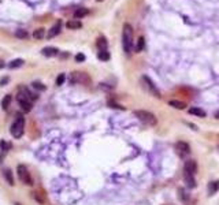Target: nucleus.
Here are the masks:
<instances>
[{
  "label": "nucleus",
  "mask_w": 219,
  "mask_h": 205,
  "mask_svg": "<svg viewBox=\"0 0 219 205\" xmlns=\"http://www.w3.org/2000/svg\"><path fill=\"white\" fill-rule=\"evenodd\" d=\"M32 88H34V89H37V90H45V85H43L41 82H39V81L32 82Z\"/></svg>",
  "instance_id": "nucleus-24"
},
{
  "label": "nucleus",
  "mask_w": 219,
  "mask_h": 205,
  "mask_svg": "<svg viewBox=\"0 0 219 205\" xmlns=\"http://www.w3.org/2000/svg\"><path fill=\"white\" fill-rule=\"evenodd\" d=\"M218 189H219V181H215V182L210 183V186H208V194L210 196H214L215 193L218 192Z\"/></svg>",
  "instance_id": "nucleus-16"
},
{
  "label": "nucleus",
  "mask_w": 219,
  "mask_h": 205,
  "mask_svg": "<svg viewBox=\"0 0 219 205\" xmlns=\"http://www.w3.org/2000/svg\"><path fill=\"white\" fill-rule=\"evenodd\" d=\"M60 29H62V22H60V20H58V22L51 28V30L48 32L47 37H48V39H54L55 36H58V34L60 33Z\"/></svg>",
  "instance_id": "nucleus-9"
},
{
  "label": "nucleus",
  "mask_w": 219,
  "mask_h": 205,
  "mask_svg": "<svg viewBox=\"0 0 219 205\" xmlns=\"http://www.w3.org/2000/svg\"><path fill=\"white\" fill-rule=\"evenodd\" d=\"M97 47H99V49H107V40H106V37H99V40H97Z\"/></svg>",
  "instance_id": "nucleus-22"
},
{
  "label": "nucleus",
  "mask_w": 219,
  "mask_h": 205,
  "mask_svg": "<svg viewBox=\"0 0 219 205\" xmlns=\"http://www.w3.org/2000/svg\"><path fill=\"white\" fill-rule=\"evenodd\" d=\"M11 100H13L11 95H6V96H4V99L2 100V108H3L4 111L7 110V108H8V105L11 104Z\"/></svg>",
  "instance_id": "nucleus-19"
},
{
  "label": "nucleus",
  "mask_w": 219,
  "mask_h": 205,
  "mask_svg": "<svg viewBox=\"0 0 219 205\" xmlns=\"http://www.w3.org/2000/svg\"><path fill=\"white\" fill-rule=\"evenodd\" d=\"M4 177H6V181H7V183L13 186V184H14V178H13V174H11V171H10L8 168L4 170Z\"/></svg>",
  "instance_id": "nucleus-21"
},
{
  "label": "nucleus",
  "mask_w": 219,
  "mask_h": 205,
  "mask_svg": "<svg viewBox=\"0 0 219 205\" xmlns=\"http://www.w3.org/2000/svg\"><path fill=\"white\" fill-rule=\"evenodd\" d=\"M144 44H145L144 37H140L138 41H137V48H136V51H137V52H141L142 49H144Z\"/></svg>",
  "instance_id": "nucleus-23"
},
{
  "label": "nucleus",
  "mask_w": 219,
  "mask_h": 205,
  "mask_svg": "<svg viewBox=\"0 0 219 205\" xmlns=\"http://www.w3.org/2000/svg\"><path fill=\"white\" fill-rule=\"evenodd\" d=\"M84 84L88 85L90 82V78L88 77L85 73H73L71 74V84Z\"/></svg>",
  "instance_id": "nucleus-6"
},
{
  "label": "nucleus",
  "mask_w": 219,
  "mask_h": 205,
  "mask_svg": "<svg viewBox=\"0 0 219 205\" xmlns=\"http://www.w3.org/2000/svg\"><path fill=\"white\" fill-rule=\"evenodd\" d=\"M194 175H191V174H186L185 172V175H183V179H185V182H186V184H188L189 187H196V181H194Z\"/></svg>",
  "instance_id": "nucleus-11"
},
{
  "label": "nucleus",
  "mask_w": 219,
  "mask_h": 205,
  "mask_svg": "<svg viewBox=\"0 0 219 205\" xmlns=\"http://www.w3.org/2000/svg\"><path fill=\"white\" fill-rule=\"evenodd\" d=\"M23 62L22 59H14L13 62H10V64H8V69H11V70H14V69H19L21 66H23Z\"/></svg>",
  "instance_id": "nucleus-17"
},
{
  "label": "nucleus",
  "mask_w": 219,
  "mask_h": 205,
  "mask_svg": "<svg viewBox=\"0 0 219 205\" xmlns=\"http://www.w3.org/2000/svg\"><path fill=\"white\" fill-rule=\"evenodd\" d=\"M189 114L196 115V116H200V118H206V111H203L201 108H197V107L189 108Z\"/></svg>",
  "instance_id": "nucleus-13"
},
{
  "label": "nucleus",
  "mask_w": 219,
  "mask_h": 205,
  "mask_svg": "<svg viewBox=\"0 0 219 205\" xmlns=\"http://www.w3.org/2000/svg\"><path fill=\"white\" fill-rule=\"evenodd\" d=\"M88 14H89L88 8H84V7L77 8V11L74 13V18H75V19H81V18H84V17H86Z\"/></svg>",
  "instance_id": "nucleus-12"
},
{
  "label": "nucleus",
  "mask_w": 219,
  "mask_h": 205,
  "mask_svg": "<svg viewBox=\"0 0 219 205\" xmlns=\"http://www.w3.org/2000/svg\"><path fill=\"white\" fill-rule=\"evenodd\" d=\"M15 36L18 37V39H26L29 34H28V32H26V30H23V29H19V30L15 32Z\"/></svg>",
  "instance_id": "nucleus-25"
},
{
  "label": "nucleus",
  "mask_w": 219,
  "mask_h": 205,
  "mask_svg": "<svg viewBox=\"0 0 219 205\" xmlns=\"http://www.w3.org/2000/svg\"><path fill=\"white\" fill-rule=\"evenodd\" d=\"M97 58H99L100 60H103V62L110 60V52L107 51V49H101V51H99Z\"/></svg>",
  "instance_id": "nucleus-18"
},
{
  "label": "nucleus",
  "mask_w": 219,
  "mask_h": 205,
  "mask_svg": "<svg viewBox=\"0 0 219 205\" xmlns=\"http://www.w3.org/2000/svg\"><path fill=\"white\" fill-rule=\"evenodd\" d=\"M23 131H25V118L18 116V118H17V121L11 125L10 133L13 134L14 138H21Z\"/></svg>",
  "instance_id": "nucleus-3"
},
{
  "label": "nucleus",
  "mask_w": 219,
  "mask_h": 205,
  "mask_svg": "<svg viewBox=\"0 0 219 205\" xmlns=\"http://www.w3.org/2000/svg\"><path fill=\"white\" fill-rule=\"evenodd\" d=\"M66 26L69 29H80V28H82V23L78 19H73V20H69V22L66 23Z\"/></svg>",
  "instance_id": "nucleus-14"
},
{
  "label": "nucleus",
  "mask_w": 219,
  "mask_h": 205,
  "mask_svg": "<svg viewBox=\"0 0 219 205\" xmlns=\"http://www.w3.org/2000/svg\"><path fill=\"white\" fill-rule=\"evenodd\" d=\"M8 82V77H6V78H3L2 81H0V86H4L6 84H7Z\"/></svg>",
  "instance_id": "nucleus-29"
},
{
  "label": "nucleus",
  "mask_w": 219,
  "mask_h": 205,
  "mask_svg": "<svg viewBox=\"0 0 219 205\" xmlns=\"http://www.w3.org/2000/svg\"><path fill=\"white\" fill-rule=\"evenodd\" d=\"M75 60H77L78 63H80V62H84L85 60V55L84 54H77L75 55Z\"/></svg>",
  "instance_id": "nucleus-28"
},
{
  "label": "nucleus",
  "mask_w": 219,
  "mask_h": 205,
  "mask_svg": "<svg viewBox=\"0 0 219 205\" xmlns=\"http://www.w3.org/2000/svg\"><path fill=\"white\" fill-rule=\"evenodd\" d=\"M33 197L36 198V200L39 201L40 204H44V203H45V198H44V197H41V196H40L39 193H33Z\"/></svg>",
  "instance_id": "nucleus-27"
},
{
  "label": "nucleus",
  "mask_w": 219,
  "mask_h": 205,
  "mask_svg": "<svg viewBox=\"0 0 219 205\" xmlns=\"http://www.w3.org/2000/svg\"><path fill=\"white\" fill-rule=\"evenodd\" d=\"M134 115H136V118H138L140 122H142L144 125H147V126H155L156 125V122H157L156 116H155L152 112H149V111L137 110V111H134Z\"/></svg>",
  "instance_id": "nucleus-2"
},
{
  "label": "nucleus",
  "mask_w": 219,
  "mask_h": 205,
  "mask_svg": "<svg viewBox=\"0 0 219 205\" xmlns=\"http://www.w3.org/2000/svg\"><path fill=\"white\" fill-rule=\"evenodd\" d=\"M142 82H144V88H147V90L151 93V95L153 96V97H157V99H160V92L157 90V88H156V85L153 84L152 81L149 80V77H142L141 78Z\"/></svg>",
  "instance_id": "nucleus-5"
},
{
  "label": "nucleus",
  "mask_w": 219,
  "mask_h": 205,
  "mask_svg": "<svg viewBox=\"0 0 219 205\" xmlns=\"http://www.w3.org/2000/svg\"><path fill=\"white\" fill-rule=\"evenodd\" d=\"M17 172H18V177H19V179L22 181V183L28 184V186H33V179H32V177H30V172L28 171V168H26L25 166L19 164V166L17 167Z\"/></svg>",
  "instance_id": "nucleus-4"
},
{
  "label": "nucleus",
  "mask_w": 219,
  "mask_h": 205,
  "mask_svg": "<svg viewBox=\"0 0 219 205\" xmlns=\"http://www.w3.org/2000/svg\"><path fill=\"white\" fill-rule=\"evenodd\" d=\"M133 45V28L129 23H126V25H123V30H122V47H123V51L126 52V55H131Z\"/></svg>",
  "instance_id": "nucleus-1"
},
{
  "label": "nucleus",
  "mask_w": 219,
  "mask_h": 205,
  "mask_svg": "<svg viewBox=\"0 0 219 205\" xmlns=\"http://www.w3.org/2000/svg\"><path fill=\"white\" fill-rule=\"evenodd\" d=\"M3 67H4V62L0 60V69H3Z\"/></svg>",
  "instance_id": "nucleus-30"
},
{
  "label": "nucleus",
  "mask_w": 219,
  "mask_h": 205,
  "mask_svg": "<svg viewBox=\"0 0 219 205\" xmlns=\"http://www.w3.org/2000/svg\"><path fill=\"white\" fill-rule=\"evenodd\" d=\"M66 80V75L65 74H59V77L56 78V85L58 86H60V85H63V82Z\"/></svg>",
  "instance_id": "nucleus-26"
},
{
  "label": "nucleus",
  "mask_w": 219,
  "mask_h": 205,
  "mask_svg": "<svg viewBox=\"0 0 219 205\" xmlns=\"http://www.w3.org/2000/svg\"><path fill=\"white\" fill-rule=\"evenodd\" d=\"M175 149H177V152L181 155V156H185V155H188L189 152H191V146H189V144H186L185 141L177 142Z\"/></svg>",
  "instance_id": "nucleus-7"
},
{
  "label": "nucleus",
  "mask_w": 219,
  "mask_h": 205,
  "mask_svg": "<svg viewBox=\"0 0 219 205\" xmlns=\"http://www.w3.org/2000/svg\"><path fill=\"white\" fill-rule=\"evenodd\" d=\"M170 107H173V108H177V110H183V108L186 107V104L183 101H179V100H171L170 102Z\"/></svg>",
  "instance_id": "nucleus-15"
},
{
  "label": "nucleus",
  "mask_w": 219,
  "mask_h": 205,
  "mask_svg": "<svg viewBox=\"0 0 219 205\" xmlns=\"http://www.w3.org/2000/svg\"><path fill=\"white\" fill-rule=\"evenodd\" d=\"M215 118H217V119H219V111H218L217 114H215Z\"/></svg>",
  "instance_id": "nucleus-31"
},
{
  "label": "nucleus",
  "mask_w": 219,
  "mask_h": 205,
  "mask_svg": "<svg viewBox=\"0 0 219 205\" xmlns=\"http://www.w3.org/2000/svg\"><path fill=\"white\" fill-rule=\"evenodd\" d=\"M41 54L44 55V56H47V58L56 56V55L59 54V49L55 48V47H45V48H43Z\"/></svg>",
  "instance_id": "nucleus-10"
},
{
  "label": "nucleus",
  "mask_w": 219,
  "mask_h": 205,
  "mask_svg": "<svg viewBox=\"0 0 219 205\" xmlns=\"http://www.w3.org/2000/svg\"><path fill=\"white\" fill-rule=\"evenodd\" d=\"M185 172L186 174H191V175H196L197 172V163L194 162V160H188V162L185 163Z\"/></svg>",
  "instance_id": "nucleus-8"
},
{
  "label": "nucleus",
  "mask_w": 219,
  "mask_h": 205,
  "mask_svg": "<svg viewBox=\"0 0 219 205\" xmlns=\"http://www.w3.org/2000/svg\"><path fill=\"white\" fill-rule=\"evenodd\" d=\"M97 2H103V0H97Z\"/></svg>",
  "instance_id": "nucleus-32"
},
{
  "label": "nucleus",
  "mask_w": 219,
  "mask_h": 205,
  "mask_svg": "<svg viewBox=\"0 0 219 205\" xmlns=\"http://www.w3.org/2000/svg\"><path fill=\"white\" fill-rule=\"evenodd\" d=\"M44 36H45V29H43V28H40V29H37V30L33 32V37L37 40L44 39Z\"/></svg>",
  "instance_id": "nucleus-20"
}]
</instances>
